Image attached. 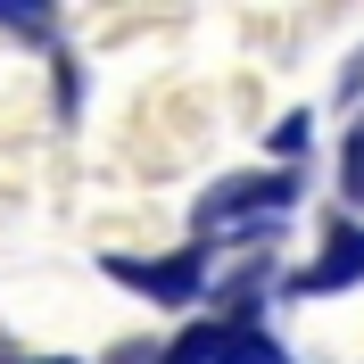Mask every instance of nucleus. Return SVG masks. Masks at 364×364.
<instances>
[{
  "label": "nucleus",
  "mask_w": 364,
  "mask_h": 364,
  "mask_svg": "<svg viewBox=\"0 0 364 364\" xmlns=\"http://www.w3.org/2000/svg\"><path fill=\"white\" fill-rule=\"evenodd\" d=\"M290 199H298L290 174H240V182H215V191H207L199 224L207 232H215V224H265V215H282Z\"/></svg>",
  "instance_id": "nucleus-1"
},
{
  "label": "nucleus",
  "mask_w": 364,
  "mask_h": 364,
  "mask_svg": "<svg viewBox=\"0 0 364 364\" xmlns=\"http://www.w3.org/2000/svg\"><path fill=\"white\" fill-rule=\"evenodd\" d=\"M166 364H290V356H282L257 323H215V331H191Z\"/></svg>",
  "instance_id": "nucleus-2"
},
{
  "label": "nucleus",
  "mask_w": 364,
  "mask_h": 364,
  "mask_svg": "<svg viewBox=\"0 0 364 364\" xmlns=\"http://www.w3.org/2000/svg\"><path fill=\"white\" fill-rule=\"evenodd\" d=\"M108 273L124 282V290H149V298H166V306L199 298V257H166V265H141V257H108Z\"/></svg>",
  "instance_id": "nucleus-3"
},
{
  "label": "nucleus",
  "mask_w": 364,
  "mask_h": 364,
  "mask_svg": "<svg viewBox=\"0 0 364 364\" xmlns=\"http://www.w3.org/2000/svg\"><path fill=\"white\" fill-rule=\"evenodd\" d=\"M340 282H364V224H340L331 240H323V257L298 273L290 290H340Z\"/></svg>",
  "instance_id": "nucleus-4"
},
{
  "label": "nucleus",
  "mask_w": 364,
  "mask_h": 364,
  "mask_svg": "<svg viewBox=\"0 0 364 364\" xmlns=\"http://www.w3.org/2000/svg\"><path fill=\"white\" fill-rule=\"evenodd\" d=\"M340 182H348V199H364V124L348 133V158H340Z\"/></svg>",
  "instance_id": "nucleus-5"
},
{
  "label": "nucleus",
  "mask_w": 364,
  "mask_h": 364,
  "mask_svg": "<svg viewBox=\"0 0 364 364\" xmlns=\"http://www.w3.org/2000/svg\"><path fill=\"white\" fill-rule=\"evenodd\" d=\"M298 141H306V116H282V133H273V158H298Z\"/></svg>",
  "instance_id": "nucleus-6"
},
{
  "label": "nucleus",
  "mask_w": 364,
  "mask_h": 364,
  "mask_svg": "<svg viewBox=\"0 0 364 364\" xmlns=\"http://www.w3.org/2000/svg\"><path fill=\"white\" fill-rule=\"evenodd\" d=\"M0 364H17V356H0Z\"/></svg>",
  "instance_id": "nucleus-7"
}]
</instances>
